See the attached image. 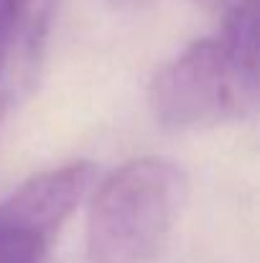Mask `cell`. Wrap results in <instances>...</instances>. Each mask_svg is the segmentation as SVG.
Returning a JSON list of instances; mask_svg holds the SVG:
<instances>
[{
  "mask_svg": "<svg viewBox=\"0 0 260 263\" xmlns=\"http://www.w3.org/2000/svg\"><path fill=\"white\" fill-rule=\"evenodd\" d=\"M148 100L161 125L202 130L250 118L258 110V15L222 18L214 36L199 39L151 80Z\"/></svg>",
  "mask_w": 260,
  "mask_h": 263,
  "instance_id": "6da1fadb",
  "label": "cell"
},
{
  "mask_svg": "<svg viewBox=\"0 0 260 263\" xmlns=\"http://www.w3.org/2000/svg\"><path fill=\"white\" fill-rule=\"evenodd\" d=\"M196 3L219 13L222 18L230 13H240V10H258V0H196Z\"/></svg>",
  "mask_w": 260,
  "mask_h": 263,
  "instance_id": "5b68a950",
  "label": "cell"
},
{
  "mask_svg": "<svg viewBox=\"0 0 260 263\" xmlns=\"http://www.w3.org/2000/svg\"><path fill=\"white\" fill-rule=\"evenodd\" d=\"M59 0H0V110L31 85Z\"/></svg>",
  "mask_w": 260,
  "mask_h": 263,
  "instance_id": "277c9868",
  "label": "cell"
},
{
  "mask_svg": "<svg viewBox=\"0 0 260 263\" xmlns=\"http://www.w3.org/2000/svg\"><path fill=\"white\" fill-rule=\"evenodd\" d=\"M186 181L158 156L125 161L94 189L87 210V256L92 263H151L169 243Z\"/></svg>",
  "mask_w": 260,
  "mask_h": 263,
  "instance_id": "7a4b0ae2",
  "label": "cell"
},
{
  "mask_svg": "<svg viewBox=\"0 0 260 263\" xmlns=\"http://www.w3.org/2000/svg\"><path fill=\"white\" fill-rule=\"evenodd\" d=\"M97 166L69 161L26 179L0 202V263H44L56 235L82 204Z\"/></svg>",
  "mask_w": 260,
  "mask_h": 263,
  "instance_id": "3957f363",
  "label": "cell"
}]
</instances>
